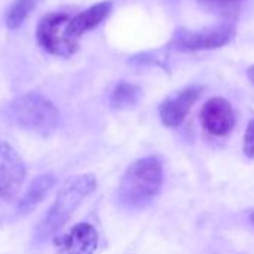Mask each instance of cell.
Returning <instances> with one entry per match:
<instances>
[{"label":"cell","instance_id":"1","mask_svg":"<svg viewBox=\"0 0 254 254\" xmlns=\"http://www.w3.org/2000/svg\"><path fill=\"white\" fill-rule=\"evenodd\" d=\"M95 189L97 179L94 174H80L68 179L60 189L54 204L51 205L45 217L37 225L33 235L34 244H40L61 231L71 219L74 211L79 208V205L91 193H94Z\"/></svg>","mask_w":254,"mask_h":254},{"label":"cell","instance_id":"2","mask_svg":"<svg viewBox=\"0 0 254 254\" xmlns=\"http://www.w3.org/2000/svg\"><path fill=\"white\" fill-rule=\"evenodd\" d=\"M164 168L158 156H146L132 162L118 188V201L134 210L147 207L159 193Z\"/></svg>","mask_w":254,"mask_h":254},{"label":"cell","instance_id":"3","mask_svg":"<svg viewBox=\"0 0 254 254\" xmlns=\"http://www.w3.org/2000/svg\"><path fill=\"white\" fill-rule=\"evenodd\" d=\"M4 116L12 125L40 135L51 134L60 121L55 104L39 92H27L10 100L4 107Z\"/></svg>","mask_w":254,"mask_h":254},{"label":"cell","instance_id":"4","mask_svg":"<svg viewBox=\"0 0 254 254\" xmlns=\"http://www.w3.org/2000/svg\"><path fill=\"white\" fill-rule=\"evenodd\" d=\"M70 15L65 12H49L37 24L36 39L39 46L51 55L70 58L79 49L77 39L67 33Z\"/></svg>","mask_w":254,"mask_h":254},{"label":"cell","instance_id":"5","mask_svg":"<svg viewBox=\"0 0 254 254\" xmlns=\"http://www.w3.org/2000/svg\"><path fill=\"white\" fill-rule=\"evenodd\" d=\"M25 180V165L18 152L0 141V199H12L18 195Z\"/></svg>","mask_w":254,"mask_h":254},{"label":"cell","instance_id":"6","mask_svg":"<svg viewBox=\"0 0 254 254\" xmlns=\"http://www.w3.org/2000/svg\"><path fill=\"white\" fill-rule=\"evenodd\" d=\"M204 129L216 137H226L235 127V113L231 103L222 97L210 98L201 110Z\"/></svg>","mask_w":254,"mask_h":254},{"label":"cell","instance_id":"7","mask_svg":"<svg viewBox=\"0 0 254 254\" xmlns=\"http://www.w3.org/2000/svg\"><path fill=\"white\" fill-rule=\"evenodd\" d=\"M202 94V86H189L179 92H174L162 101L159 106L161 121L168 128H177L183 124L192 106Z\"/></svg>","mask_w":254,"mask_h":254},{"label":"cell","instance_id":"8","mask_svg":"<svg viewBox=\"0 0 254 254\" xmlns=\"http://www.w3.org/2000/svg\"><path fill=\"white\" fill-rule=\"evenodd\" d=\"M235 28L232 25H220L202 31L186 33L179 37L177 46L185 51H202V49H216L232 40Z\"/></svg>","mask_w":254,"mask_h":254},{"label":"cell","instance_id":"9","mask_svg":"<svg viewBox=\"0 0 254 254\" xmlns=\"http://www.w3.org/2000/svg\"><path fill=\"white\" fill-rule=\"evenodd\" d=\"M112 7H113L112 1H101V3H97V4L88 7L86 10L70 18V21L67 24V33L73 39L80 37L86 31L98 27L109 16V13L112 12Z\"/></svg>","mask_w":254,"mask_h":254},{"label":"cell","instance_id":"10","mask_svg":"<svg viewBox=\"0 0 254 254\" xmlns=\"http://www.w3.org/2000/svg\"><path fill=\"white\" fill-rule=\"evenodd\" d=\"M98 246L97 229L89 223H77L64 237L63 247L67 254H94Z\"/></svg>","mask_w":254,"mask_h":254},{"label":"cell","instance_id":"11","mask_svg":"<svg viewBox=\"0 0 254 254\" xmlns=\"http://www.w3.org/2000/svg\"><path fill=\"white\" fill-rule=\"evenodd\" d=\"M55 182H57V179H55L54 173H46V174L37 176L31 182V185L28 186L24 196L19 199L18 207H16V213L19 216H25V214L31 213L45 199V196L54 188Z\"/></svg>","mask_w":254,"mask_h":254},{"label":"cell","instance_id":"12","mask_svg":"<svg viewBox=\"0 0 254 254\" xmlns=\"http://www.w3.org/2000/svg\"><path fill=\"white\" fill-rule=\"evenodd\" d=\"M141 88L134 83L121 82L115 86L110 95V106L115 110H127L138 104L141 100Z\"/></svg>","mask_w":254,"mask_h":254},{"label":"cell","instance_id":"13","mask_svg":"<svg viewBox=\"0 0 254 254\" xmlns=\"http://www.w3.org/2000/svg\"><path fill=\"white\" fill-rule=\"evenodd\" d=\"M36 4H37V0H15L6 10V15H4L6 27L9 30L19 28Z\"/></svg>","mask_w":254,"mask_h":254},{"label":"cell","instance_id":"14","mask_svg":"<svg viewBox=\"0 0 254 254\" xmlns=\"http://www.w3.org/2000/svg\"><path fill=\"white\" fill-rule=\"evenodd\" d=\"M202 6L223 16H235L240 9V0H198Z\"/></svg>","mask_w":254,"mask_h":254},{"label":"cell","instance_id":"15","mask_svg":"<svg viewBox=\"0 0 254 254\" xmlns=\"http://www.w3.org/2000/svg\"><path fill=\"white\" fill-rule=\"evenodd\" d=\"M244 153L247 158L254 159V119L250 121L247 131H246V137H244Z\"/></svg>","mask_w":254,"mask_h":254},{"label":"cell","instance_id":"16","mask_svg":"<svg viewBox=\"0 0 254 254\" xmlns=\"http://www.w3.org/2000/svg\"><path fill=\"white\" fill-rule=\"evenodd\" d=\"M249 77H250V80H252V82H254V65L249 68Z\"/></svg>","mask_w":254,"mask_h":254},{"label":"cell","instance_id":"17","mask_svg":"<svg viewBox=\"0 0 254 254\" xmlns=\"http://www.w3.org/2000/svg\"><path fill=\"white\" fill-rule=\"evenodd\" d=\"M250 220H252V223L254 225V213H252V216H250Z\"/></svg>","mask_w":254,"mask_h":254}]
</instances>
